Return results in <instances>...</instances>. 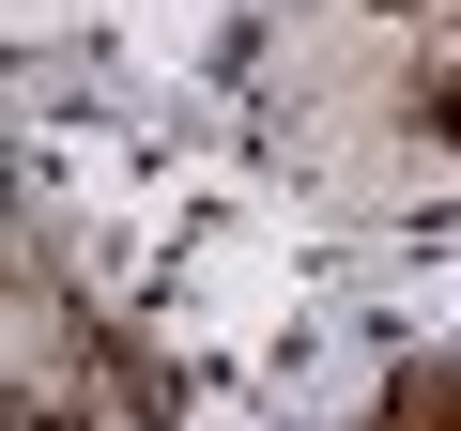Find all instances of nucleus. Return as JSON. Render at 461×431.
I'll return each instance as SVG.
<instances>
[{
  "label": "nucleus",
  "mask_w": 461,
  "mask_h": 431,
  "mask_svg": "<svg viewBox=\"0 0 461 431\" xmlns=\"http://www.w3.org/2000/svg\"><path fill=\"white\" fill-rule=\"evenodd\" d=\"M293 108L354 185H461V0H308Z\"/></svg>",
  "instance_id": "f257e3e1"
},
{
  "label": "nucleus",
  "mask_w": 461,
  "mask_h": 431,
  "mask_svg": "<svg viewBox=\"0 0 461 431\" xmlns=\"http://www.w3.org/2000/svg\"><path fill=\"white\" fill-rule=\"evenodd\" d=\"M384 431H461V370H430V385H400V400H384Z\"/></svg>",
  "instance_id": "f03ea898"
}]
</instances>
